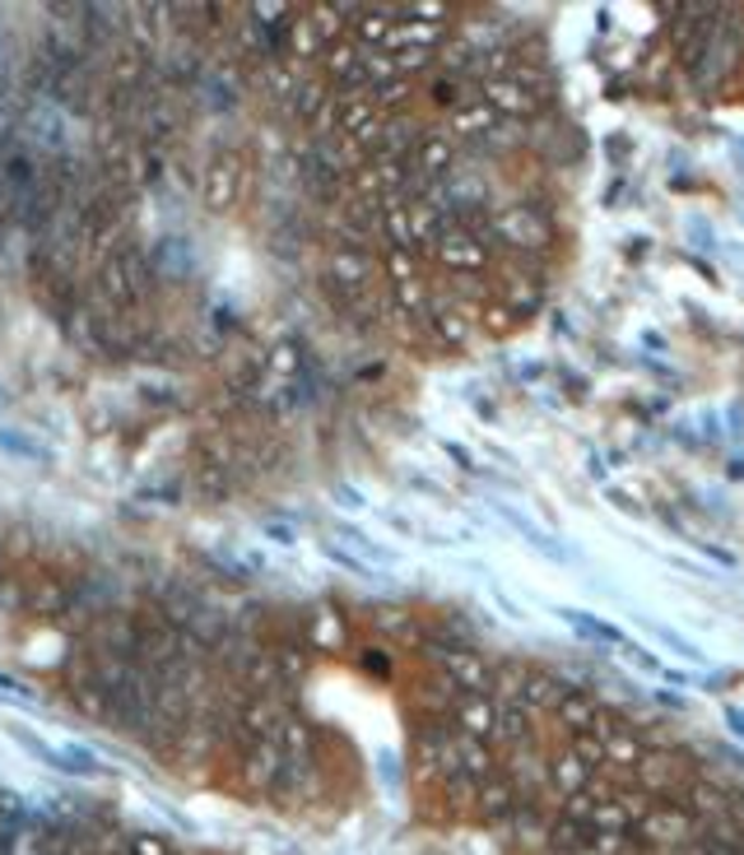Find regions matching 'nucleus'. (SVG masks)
<instances>
[{
  "instance_id": "nucleus-1",
  "label": "nucleus",
  "mask_w": 744,
  "mask_h": 855,
  "mask_svg": "<svg viewBox=\"0 0 744 855\" xmlns=\"http://www.w3.org/2000/svg\"><path fill=\"white\" fill-rule=\"evenodd\" d=\"M484 247L493 252H512V256H545L553 229H549V215L540 205H512V209H493V219L484 223L475 233Z\"/></svg>"
},
{
  "instance_id": "nucleus-2",
  "label": "nucleus",
  "mask_w": 744,
  "mask_h": 855,
  "mask_svg": "<svg viewBox=\"0 0 744 855\" xmlns=\"http://www.w3.org/2000/svg\"><path fill=\"white\" fill-rule=\"evenodd\" d=\"M698 814H688L684 805H674V799H656V805L647 809V818L637 823V842H643L647 851L656 855H680L684 846L698 842Z\"/></svg>"
},
{
  "instance_id": "nucleus-3",
  "label": "nucleus",
  "mask_w": 744,
  "mask_h": 855,
  "mask_svg": "<svg viewBox=\"0 0 744 855\" xmlns=\"http://www.w3.org/2000/svg\"><path fill=\"white\" fill-rule=\"evenodd\" d=\"M428 660L452 679L456 693H489L493 688V665L475 647H456V642H428Z\"/></svg>"
},
{
  "instance_id": "nucleus-4",
  "label": "nucleus",
  "mask_w": 744,
  "mask_h": 855,
  "mask_svg": "<svg viewBox=\"0 0 744 855\" xmlns=\"http://www.w3.org/2000/svg\"><path fill=\"white\" fill-rule=\"evenodd\" d=\"M428 256L452 274H479L484 266H489V247H484L471 229H461V223H447L442 237L428 247Z\"/></svg>"
},
{
  "instance_id": "nucleus-5",
  "label": "nucleus",
  "mask_w": 744,
  "mask_h": 855,
  "mask_svg": "<svg viewBox=\"0 0 744 855\" xmlns=\"http://www.w3.org/2000/svg\"><path fill=\"white\" fill-rule=\"evenodd\" d=\"M456 159H461V145L452 139V131H424V139L410 154V168L424 172V178H432V182H442V178L456 172Z\"/></svg>"
},
{
  "instance_id": "nucleus-6",
  "label": "nucleus",
  "mask_w": 744,
  "mask_h": 855,
  "mask_svg": "<svg viewBox=\"0 0 744 855\" xmlns=\"http://www.w3.org/2000/svg\"><path fill=\"white\" fill-rule=\"evenodd\" d=\"M452 730L456 735H471V740H484L493 744V730H498V703L489 693H461L456 707H452Z\"/></svg>"
},
{
  "instance_id": "nucleus-7",
  "label": "nucleus",
  "mask_w": 744,
  "mask_h": 855,
  "mask_svg": "<svg viewBox=\"0 0 744 855\" xmlns=\"http://www.w3.org/2000/svg\"><path fill=\"white\" fill-rule=\"evenodd\" d=\"M545 754H540V740H530V744H516V748H508V781L516 786V795L522 799H540L545 791H549V781H545Z\"/></svg>"
},
{
  "instance_id": "nucleus-8",
  "label": "nucleus",
  "mask_w": 744,
  "mask_h": 855,
  "mask_svg": "<svg viewBox=\"0 0 744 855\" xmlns=\"http://www.w3.org/2000/svg\"><path fill=\"white\" fill-rule=\"evenodd\" d=\"M479 98L489 102V108L503 117V121H526V117H535L540 112V94H530V89H522L512 75H498V80H484L479 84Z\"/></svg>"
},
{
  "instance_id": "nucleus-9",
  "label": "nucleus",
  "mask_w": 744,
  "mask_h": 855,
  "mask_svg": "<svg viewBox=\"0 0 744 855\" xmlns=\"http://www.w3.org/2000/svg\"><path fill=\"white\" fill-rule=\"evenodd\" d=\"M549 818H553V814H545L540 799H522V805L512 809V818L503 823V832H508V842H512L516 851H540V855H545Z\"/></svg>"
},
{
  "instance_id": "nucleus-10",
  "label": "nucleus",
  "mask_w": 744,
  "mask_h": 855,
  "mask_svg": "<svg viewBox=\"0 0 744 855\" xmlns=\"http://www.w3.org/2000/svg\"><path fill=\"white\" fill-rule=\"evenodd\" d=\"M522 805V795H516V786L503 777V772H493V777H484L479 781V795H475V814L484 818V823H493V828H503L508 818H512V809Z\"/></svg>"
},
{
  "instance_id": "nucleus-11",
  "label": "nucleus",
  "mask_w": 744,
  "mask_h": 855,
  "mask_svg": "<svg viewBox=\"0 0 744 855\" xmlns=\"http://www.w3.org/2000/svg\"><path fill=\"white\" fill-rule=\"evenodd\" d=\"M424 326H428V335L438 349H465L475 340V317L465 307H438Z\"/></svg>"
},
{
  "instance_id": "nucleus-12",
  "label": "nucleus",
  "mask_w": 744,
  "mask_h": 855,
  "mask_svg": "<svg viewBox=\"0 0 744 855\" xmlns=\"http://www.w3.org/2000/svg\"><path fill=\"white\" fill-rule=\"evenodd\" d=\"M600 744H605V762L610 767H619V772H633L637 762H643V754H647V744H643V735L629 725V721H619L614 730H605V735H596Z\"/></svg>"
},
{
  "instance_id": "nucleus-13",
  "label": "nucleus",
  "mask_w": 744,
  "mask_h": 855,
  "mask_svg": "<svg viewBox=\"0 0 744 855\" xmlns=\"http://www.w3.org/2000/svg\"><path fill=\"white\" fill-rule=\"evenodd\" d=\"M591 777H596L591 767H586L582 758H573V754H568V748H559V754H553V758L545 762V781H549V791L559 795V799L577 795V791H582Z\"/></svg>"
},
{
  "instance_id": "nucleus-14",
  "label": "nucleus",
  "mask_w": 744,
  "mask_h": 855,
  "mask_svg": "<svg viewBox=\"0 0 744 855\" xmlns=\"http://www.w3.org/2000/svg\"><path fill=\"white\" fill-rule=\"evenodd\" d=\"M535 740V711L526 703H498V730H493V744L516 748V744H530Z\"/></svg>"
},
{
  "instance_id": "nucleus-15",
  "label": "nucleus",
  "mask_w": 744,
  "mask_h": 855,
  "mask_svg": "<svg viewBox=\"0 0 744 855\" xmlns=\"http://www.w3.org/2000/svg\"><path fill=\"white\" fill-rule=\"evenodd\" d=\"M591 823L582 818H568V814H553L549 818V836H545V855H582V846L591 842Z\"/></svg>"
},
{
  "instance_id": "nucleus-16",
  "label": "nucleus",
  "mask_w": 744,
  "mask_h": 855,
  "mask_svg": "<svg viewBox=\"0 0 744 855\" xmlns=\"http://www.w3.org/2000/svg\"><path fill=\"white\" fill-rule=\"evenodd\" d=\"M498 121L503 117H498L484 98H475V102H465V108L452 112V139H471V145H479L484 135L498 131Z\"/></svg>"
},
{
  "instance_id": "nucleus-17",
  "label": "nucleus",
  "mask_w": 744,
  "mask_h": 855,
  "mask_svg": "<svg viewBox=\"0 0 744 855\" xmlns=\"http://www.w3.org/2000/svg\"><path fill=\"white\" fill-rule=\"evenodd\" d=\"M605 799H614V781L605 777V772H596L586 786L577 791V795H568L563 799V809L559 814H568V818H582V823H591V814L605 805Z\"/></svg>"
},
{
  "instance_id": "nucleus-18",
  "label": "nucleus",
  "mask_w": 744,
  "mask_h": 855,
  "mask_svg": "<svg viewBox=\"0 0 744 855\" xmlns=\"http://www.w3.org/2000/svg\"><path fill=\"white\" fill-rule=\"evenodd\" d=\"M233 200H237V159H215L210 178H205V205L229 209Z\"/></svg>"
},
{
  "instance_id": "nucleus-19",
  "label": "nucleus",
  "mask_w": 744,
  "mask_h": 855,
  "mask_svg": "<svg viewBox=\"0 0 744 855\" xmlns=\"http://www.w3.org/2000/svg\"><path fill=\"white\" fill-rule=\"evenodd\" d=\"M568 693H573V684H568V679L530 670V679H526V693H522V703H526L530 711H545V707H559Z\"/></svg>"
},
{
  "instance_id": "nucleus-20",
  "label": "nucleus",
  "mask_w": 744,
  "mask_h": 855,
  "mask_svg": "<svg viewBox=\"0 0 744 855\" xmlns=\"http://www.w3.org/2000/svg\"><path fill=\"white\" fill-rule=\"evenodd\" d=\"M553 711H559V725L568 730V735H582V730H591V721H596V711H600V703H596V697H591V693H582V688H573V693H568V697H563V703H559V707H553Z\"/></svg>"
},
{
  "instance_id": "nucleus-21",
  "label": "nucleus",
  "mask_w": 744,
  "mask_h": 855,
  "mask_svg": "<svg viewBox=\"0 0 744 855\" xmlns=\"http://www.w3.org/2000/svg\"><path fill=\"white\" fill-rule=\"evenodd\" d=\"M526 679H530V670L522 665V660H503V665H493V688H489V697H493V703H522Z\"/></svg>"
},
{
  "instance_id": "nucleus-22",
  "label": "nucleus",
  "mask_w": 744,
  "mask_h": 855,
  "mask_svg": "<svg viewBox=\"0 0 744 855\" xmlns=\"http://www.w3.org/2000/svg\"><path fill=\"white\" fill-rule=\"evenodd\" d=\"M456 748H461V772H465V777L484 781V777H493V772H498V758H493V748L484 744V740L456 735Z\"/></svg>"
},
{
  "instance_id": "nucleus-23",
  "label": "nucleus",
  "mask_w": 744,
  "mask_h": 855,
  "mask_svg": "<svg viewBox=\"0 0 744 855\" xmlns=\"http://www.w3.org/2000/svg\"><path fill=\"white\" fill-rule=\"evenodd\" d=\"M419 252L410 247H382V274L387 284H410V279H424V266H419Z\"/></svg>"
},
{
  "instance_id": "nucleus-24",
  "label": "nucleus",
  "mask_w": 744,
  "mask_h": 855,
  "mask_svg": "<svg viewBox=\"0 0 744 855\" xmlns=\"http://www.w3.org/2000/svg\"><path fill=\"white\" fill-rule=\"evenodd\" d=\"M307 642L321 647V651H336L340 642H344V623L331 614V609H317V614L307 619Z\"/></svg>"
},
{
  "instance_id": "nucleus-25",
  "label": "nucleus",
  "mask_w": 744,
  "mask_h": 855,
  "mask_svg": "<svg viewBox=\"0 0 744 855\" xmlns=\"http://www.w3.org/2000/svg\"><path fill=\"white\" fill-rule=\"evenodd\" d=\"M377 627H382L387 637H395V642H405V647H419L424 642V633H419V623H414L405 609H377Z\"/></svg>"
},
{
  "instance_id": "nucleus-26",
  "label": "nucleus",
  "mask_w": 744,
  "mask_h": 855,
  "mask_svg": "<svg viewBox=\"0 0 744 855\" xmlns=\"http://www.w3.org/2000/svg\"><path fill=\"white\" fill-rule=\"evenodd\" d=\"M568 754L582 758L591 772H605V767H610V762H605V744L591 735V730H582V735H568Z\"/></svg>"
},
{
  "instance_id": "nucleus-27",
  "label": "nucleus",
  "mask_w": 744,
  "mask_h": 855,
  "mask_svg": "<svg viewBox=\"0 0 744 855\" xmlns=\"http://www.w3.org/2000/svg\"><path fill=\"white\" fill-rule=\"evenodd\" d=\"M266 368L275 372V377H284V381H298V372H303V358H298V344L293 340H284V344H275L270 349V363Z\"/></svg>"
},
{
  "instance_id": "nucleus-28",
  "label": "nucleus",
  "mask_w": 744,
  "mask_h": 855,
  "mask_svg": "<svg viewBox=\"0 0 744 855\" xmlns=\"http://www.w3.org/2000/svg\"><path fill=\"white\" fill-rule=\"evenodd\" d=\"M270 656H275V665H280V684H303V674H307V651L303 647H280Z\"/></svg>"
},
{
  "instance_id": "nucleus-29",
  "label": "nucleus",
  "mask_w": 744,
  "mask_h": 855,
  "mask_svg": "<svg viewBox=\"0 0 744 855\" xmlns=\"http://www.w3.org/2000/svg\"><path fill=\"white\" fill-rule=\"evenodd\" d=\"M563 619L577 627V633H586V637H600V642H619V633L614 627H605L596 614H577V609H563Z\"/></svg>"
},
{
  "instance_id": "nucleus-30",
  "label": "nucleus",
  "mask_w": 744,
  "mask_h": 855,
  "mask_svg": "<svg viewBox=\"0 0 744 855\" xmlns=\"http://www.w3.org/2000/svg\"><path fill=\"white\" fill-rule=\"evenodd\" d=\"M0 447L14 451V456H28V461H38V456H42V447H38V442H28L24 432H10V428L0 432Z\"/></svg>"
},
{
  "instance_id": "nucleus-31",
  "label": "nucleus",
  "mask_w": 744,
  "mask_h": 855,
  "mask_svg": "<svg viewBox=\"0 0 744 855\" xmlns=\"http://www.w3.org/2000/svg\"><path fill=\"white\" fill-rule=\"evenodd\" d=\"M340 535L350 539V545H354L363 558H373V563H387V549H377V545H373V539L363 535V530H354V526H340Z\"/></svg>"
},
{
  "instance_id": "nucleus-32",
  "label": "nucleus",
  "mask_w": 744,
  "mask_h": 855,
  "mask_svg": "<svg viewBox=\"0 0 744 855\" xmlns=\"http://www.w3.org/2000/svg\"><path fill=\"white\" fill-rule=\"evenodd\" d=\"M266 539H270V545H280V549H293V545H298L293 526H280V521H266Z\"/></svg>"
},
{
  "instance_id": "nucleus-33",
  "label": "nucleus",
  "mask_w": 744,
  "mask_h": 855,
  "mask_svg": "<svg viewBox=\"0 0 744 855\" xmlns=\"http://www.w3.org/2000/svg\"><path fill=\"white\" fill-rule=\"evenodd\" d=\"M484 321H489V330H508L516 317H512V312H508L503 303H489V307H484Z\"/></svg>"
},
{
  "instance_id": "nucleus-34",
  "label": "nucleus",
  "mask_w": 744,
  "mask_h": 855,
  "mask_svg": "<svg viewBox=\"0 0 744 855\" xmlns=\"http://www.w3.org/2000/svg\"><path fill=\"white\" fill-rule=\"evenodd\" d=\"M0 688H5L10 697H20V703H28V707H38V697H33V688H28V684H20V679L0 674Z\"/></svg>"
},
{
  "instance_id": "nucleus-35",
  "label": "nucleus",
  "mask_w": 744,
  "mask_h": 855,
  "mask_svg": "<svg viewBox=\"0 0 744 855\" xmlns=\"http://www.w3.org/2000/svg\"><path fill=\"white\" fill-rule=\"evenodd\" d=\"M326 558H336V563L350 567V572H368V563H358L354 553H344V549H336V545H326Z\"/></svg>"
},
{
  "instance_id": "nucleus-36",
  "label": "nucleus",
  "mask_w": 744,
  "mask_h": 855,
  "mask_svg": "<svg viewBox=\"0 0 744 855\" xmlns=\"http://www.w3.org/2000/svg\"><path fill=\"white\" fill-rule=\"evenodd\" d=\"M336 498H340V502H344V508H350V512H358V508H363V493H354L350 484H340V488H336Z\"/></svg>"
},
{
  "instance_id": "nucleus-37",
  "label": "nucleus",
  "mask_w": 744,
  "mask_h": 855,
  "mask_svg": "<svg viewBox=\"0 0 744 855\" xmlns=\"http://www.w3.org/2000/svg\"><path fill=\"white\" fill-rule=\"evenodd\" d=\"M725 725L735 730V735L744 740V711H735V707H725Z\"/></svg>"
}]
</instances>
